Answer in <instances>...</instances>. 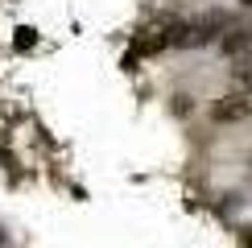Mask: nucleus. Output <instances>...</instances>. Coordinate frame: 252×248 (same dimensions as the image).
<instances>
[{
    "instance_id": "6",
    "label": "nucleus",
    "mask_w": 252,
    "mask_h": 248,
    "mask_svg": "<svg viewBox=\"0 0 252 248\" xmlns=\"http://www.w3.org/2000/svg\"><path fill=\"white\" fill-rule=\"evenodd\" d=\"M240 4H244V8H252V0H240Z\"/></svg>"
},
{
    "instance_id": "4",
    "label": "nucleus",
    "mask_w": 252,
    "mask_h": 248,
    "mask_svg": "<svg viewBox=\"0 0 252 248\" xmlns=\"http://www.w3.org/2000/svg\"><path fill=\"white\" fill-rule=\"evenodd\" d=\"M17 46L25 50V46H33V29H21V37H17Z\"/></svg>"
},
{
    "instance_id": "5",
    "label": "nucleus",
    "mask_w": 252,
    "mask_h": 248,
    "mask_svg": "<svg viewBox=\"0 0 252 248\" xmlns=\"http://www.w3.org/2000/svg\"><path fill=\"white\" fill-rule=\"evenodd\" d=\"M244 244H248V248H252V227H248V236H244Z\"/></svg>"
},
{
    "instance_id": "2",
    "label": "nucleus",
    "mask_w": 252,
    "mask_h": 248,
    "mask_svg": "<svg viewBox=\"0 0 252 248\" xmlns=\"http://www.w3.org/2000/svg\"><path fill=\"white\" fill-rule=\"evenodd\" d=\"M219 50L223 54H232V58H240V54H248L252 50V21H232L227 25V33H219Z\"/></svg>"
},
{
    "instance_id": "3",
    "label": "nucleus",
    "mask_w": 252,
    "mask_h": 248,
    "mask_svg": "<svg viewBox=\"0 0 252 248\" xmlns=\"http://www.w3.org/2000/svg\"><path fill=\"white\" fill-rule=\"evenodd\" d=\"M232 83H236V91H248L252 95V58H240L232 66Z\"/></svg>"
},
{
    "instance_id": "1",
    "label": "nucleus",
    "mask_w": 252,
    "mask_h": 248,
    "mask_svg": "<svg viewBox=\"0 0 252 248\" xmlns=\"http://www.w3.org/2000/svg\"><path fill=\"white\" fill-rule=\"evenodd\" d=\"M252 116V95L248 91H236V95H223L219 103H211V120L219 124H240Z\"/></svg>"
}]
</instances>
